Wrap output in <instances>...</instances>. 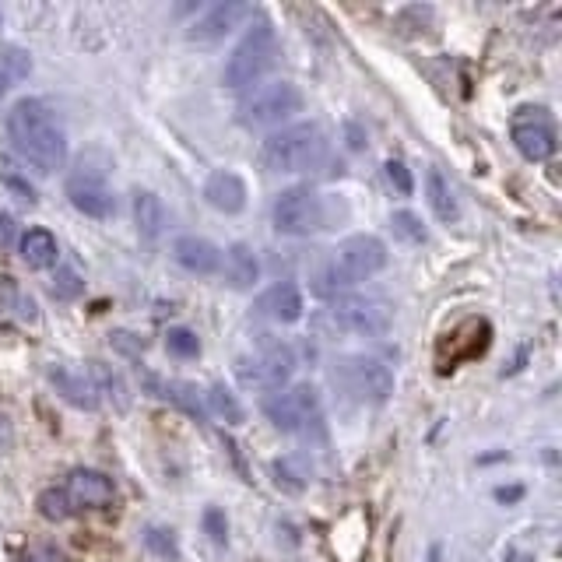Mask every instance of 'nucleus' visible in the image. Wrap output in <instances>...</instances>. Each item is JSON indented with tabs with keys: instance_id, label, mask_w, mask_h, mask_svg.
Listing matches in <instances>:
<instances>
[{
	"instance_id": "473e14b6",
	"label": "nucleus",
	"mask_w": 562,
	"mask_h": 562,
	"mask_svg": "<svg viewBox=\"0 0 562 562\" xmlns=\"http://www.w3.org/2000/svg\"><path fill=\"white\" fill-rule=\"evenodd\" d=\"M383 173H387V183H390V187H394L401 197H411V194H415V180H411V169L404 166L401 159H387Z\"/></svg>"
},
{
	"instance_id": "a878e982",
	"label": "nucleus",
	"mask_w": 562,
	"mask_h": 562,
	"mask_svg": "<svg viewBox=\"0 0 562 562\" xmlns=\"http://www.w3.org/2000/svg\"><path fill=\"white\" fill-rule=\"evenodd\" d=\"M204 411L225 418L229 426H239V422H243V408H239L236 394H232L229 387H222V383H215V387L204 394Z\"/></svg>"
},
{
	"instance_id": "7ed1b4c3",
	"label": "nucleus",
	"mask_w": 562,
	"mask_h": 562,
	"mask_svg": "<svg viewBox=\"0 0 562 562\" xmlns=\"http://www.w3.org/2000/svg\"><path fill=\"white\" fill-rule=\"evenodd\" d=\"M327 152V137L324 127L313 120L289 123V127L274 130L260 141L257 162L267 173H303L313 169Z\"/></svg>"
},
{
	"instance_id": "e433bc0d",
	"label": "nucleus",
	"mask_w": 562,
	"mask_h": 562,
	"mask_svg": "<svg viewBox=\"0 0 562 562\" xmlns=\"http://www.w3.org/2000/svg\"><path fill=\"white\" fill-rule=\"evenodd\" d=\"M8 88H11V85H8V81H4V74H0V99L8 95Z\"/></svg>"
},
{
	"instance_id": "f03ea898",
	"label": "nucleus",
	"mask_w": 562,
	"mask_h": 562,
	"mask_svg": "<svg viewBox=\"0 0 562 562\" xmlns=\"http://www.w3.org/2000/svg\"><path fill=\"white\" fill-rule=\"evenodd\" d=\"M383 267H387V246H383V239L369 236V232H359V236H348L345 243L327 257V264L313 274V292L334 299L345 289H352V285H359V281L373 278Z\"/></svg>"
},
{
	"instance_id": "2f4dec72",
	"label": "nucleus",
	"mask_w": 562,
	"mask_h": 562,
	"mask_svg": "<svg viewBox=\"0 0 562 562\" xmlns=\"http://www.w3.org/2000/svg\"><path fill=\"white\" fill-rule=\"evenodd\" d=\"M50 292L57 299H78L81 292H85V281L78 278V271H71V267H60L57 278H53Z\"/></svg>"
},
{
	"instance_id": "6ab92c4d",
	"label": "nucleus",
	"mask_w": 562,
	"mask_h": 562,
	"mask_svg": "<svg viewBox=\"0 0 562 562\" xmlns=\"http://www.w3.org/2000/svg\"><path fill=\"white\" fill-rule=\"evenodd\" d=\"M218 271L225 274V281H229L232 289H253L260 281V260H257V250H253L250 243H232L229 250L222 253V267Z\"/></svg>"
},
{
	"instance_id": "aec40b11",
	"label": "nucleus",
	"mask_w": 562,
	"mask_h": 562,
	"mask_svg": "<svg viewBox=\"0 0 562 562\" xmlns=\"http://www.w3.org/2000/svg\"><path fill=\"white\" fill-rule=\"evenodd\" d=\"M145 383L152 387L155 397H162V401L176 404L180 411H187V415H194L197 422H204L208 418V411H204V401L197 394L201 390L194 387V383H183V380H159V376H145Z\"/></svg>"
},
{
	"instance_id": "2eb2a0df",
	"label": "nucleus",
	"mask_w": 562,
	"mask_h": 562,
	"mask_svg": "<svg viewBox=\"0 0 562 562\" xmlns=\"http://www.w3.org/2000/svg\"><path fill=\"white\" fill-rule=\"evenodd\" d=\"M46 376H50L53 390H57L67 404H74V408H81V411L99 408V394H95L85 369H74V366H67V362H53V366L46 369Z\"/></svg>"
},
{
	"instance_id": "c756f323",
	"label": "nucleus",
	"mask_w": 562,
	"mask_h": 562,
	"mask_svg": "<svg viewBox=\"0 0 562 562\" xmlns=\"http://www.w3.org/2000/svg\"><path fill=\"white\" fill-rule=\"evenodd\" d=\"M390 225H394V236H401L404 243H426V225L415 211H394Z\"/></svg>"
},
{
	"instance_id": "9b49d317",
	"label": "nucleus",
	"mask_w": 562,
	"mask_h": 562,
	"mask_svg": "<svg viewBox=\"0 0 562 562\" xmlns=\"http://www.w3.org/2000/svg\"><path fill=\"white\" fill-rule=\"evenodd\" d=\"M67 201L88 218H113L116 215V194L106 183V169H95L88 159L78 162L67 176Z\"/></svg>"
},
{
	"instance_id": "ddd939ff",
	"label": "nucleus",
	"mask_w": 562,
	"mask_h": 562,
	"mask_svg": "<svg viewBox=\"0 0 562 562\" xmlns=\"http://www.w3.org/2000/svg\"><path fill=\"white\" fill-rule=\"evenodd\" d=\"M253 15L250 4H239V0H225V4H215V8H208L201 18H197L194 25H190V43H201V46H211L218 43V39H225L232 29H239V25L246 22V18Z\"/></svg>"
},
{
	"instance_id": "bb28decb",
	"label": "nucleus",
	"mask_w": 562,
	"mask_h": 562,
	"mask_svg": "<svg viewBox=\"0 0 562 562\" xmlns=\"http://www.w3.org/2000/svg\"><path fill=\"white\" fill-rule=\"evenodd\" d=\"M39 513H43L46 520H53V524H60V520H71L78 510H74V503L67 499L64 485H53V489L39 492Z\"/></svg>"
},
{
	"instance_id": "6e6552de",
	"label": "nucleus",
	"mask_w": 562,
	"mask_h": 562,
	"mask_svg": "<svg viewBox=\"0 0 562 562\" xmlns=\"http://www.w3.org/2000/svg\"><path fill=\"white\" fill-rule=\"evenodd\" d=\"M334 387L359 404H383L394 394V373L373 355H341L334 359Z\"/></svg>"
},
{
	"instance_id": "39448f33",
	"label": "nucleus",
	"mask_w": 562,
	"mask_h": 562,
	"mask_svg": "<svg viewBox=\"0 0 562 562\" xmlns=\"http://www.w3.org/2000/svg\"><path fill=\"white\" fill-rule=\"evenodd\" d=\"M274 60H278V32H274V25L267 18H257L246 29V36L239 39L232 57L225 60L222 78L229 88H253Z\"/></svg>"
},
{
	"instance_id": "a211bd4d",
	"label": "nucleus",
	"mask_w": 562,
	"mask_h": 562,
	"mask_svg": "<svg viewBox=\"0 0 562 562\" xmlns=\"http://www.w3.org/2000/svg\"><path fill=\"white\" fill-rule=\"evenodd\" d=\"M173 260L190 274H215L222 267V250L204 236H180L173 243Z\"/></svg>"
},
{
	"instance_id": "9d476101",
	"label": "nucleus",
	"mask_w": 562,
	"mask_h": 562,
	"mask_svg": "<svg viewBox=\"0 0 562 562\" xmlns=\"http://www.w3.org/2000/svg\"><path fill=\"white\" fill-rule=\"evenodd\" d=\"M271 218L281 236H313V232H320L327 225V204L317 190L292 187L285 194H278Z\"/></svg>"
},
{
	"instance_id": "7c9ffc66",
	"label": "nucleus",
	"mask_w": 562,
	"mask_h": 562,
	"mask_svg": "<svg viewBox=\"0 0 562 562\" xmlns=\"http://www.w3.org/2000/svg\"><path fill=\"white\" fill-rule=\"evenodd\" d=\"M145 545L152 548L159 559H180V545H176L173 531H166V527H148Z\"/></svg>"
},
{
	"instance_id": "393cba45",
	"label": "nucleus",
	"mask_w": 562,
	"mask_h": 562,
	"mask_svg": "<svg viewBox=\"0 0 562 562\" xmlns=\"http://www.w3.org/2000/svg\"><path fill=\"white\" fill-rule=\"evenodd\" d=\"M271 471H274V482H278L281 489H289V492H303L306 485H310V464L296 454L274 461Z\"/></svg>"
},
{
	"instance_id": "1a4fd4ad",
	"label": "nucleus",
	"mask_w": 562,
	"mask_h": 562,
	"mask_svg": "<svg viewBox=\"0 0 562 562\" xmlns=\"http://www.w3.org/2000/svg\"><path fill=\"white\" fill-rule=\"evenodd\" d=\"M296 373V352L285 341H260L250 355L236 359V380L246 390H281Z\"/></svg>"
},
{
	"instance_id": "5701e85b",
	"label": "nucleus",
	"mask_w": 562,
	"mask_h": 562,
	"mask_svg": "<svg viewBox=\"0 0 562 562\" xmlns=\"http://www.w3.org/2000/svg\"><path fill=\"white\" fill-rule=\"evenodd\" d=\"M18 250H22V260L32 271H46V267H53L60 257L57 236H53L50 229H29L22 236V243H18Z\"/></svg>"
},
{
	"instance_id": "c9c22d12",
	"label": "nucleus",
	"mask_w": 562,
	"mask_h": 562,
	"mask_svg": "<svg viewBox=\"0 0 562 562\" xmlns=\"http://www.w3.org/2000/svg\"><path fill=\"white\" fill-rule=\"evenodd\" d=\"M15 236H18L15 218H11L8 211H0V246H11L15 243Z\"/></svg>"
},
{
	"instance_id": "72a5a7b5",
	"label": "nucleus",
	"mask_w": 562,
	"mask_h": 562,
	"mask_svg": "<svg viewBox=\"0 0 562 562\" xmlns=\"http://www.w3.org/2000/svg\"><path fill=\"white\" fill-rule=\"evenodd\" d=\"M204 524V534H208L215 545H225L229 541V520H225V510H218V506H208L201 517Z\"/></svg>"
},
{
	"instance_id": "4468645a",
	"label": "nucleus",
	"mask_w": 562,
	"mask_h": 562,
	"mask_svg": "<svg viewBox=\"0 0 562 562\" xmlns=\"http://www.w3.org/2000/svg\"><path fill=\"white\" fill-rule=\"evenodd\" d=\"M64 492H67V499L74 503V510H81V506H85V510H102V506L113 503L116 485H113V478L102 475V471L78 468V471L67 475Z\"/></svg>"
},
{
	"instance_id": "f257e3e1",
	"label": "nucleus",
	"mask_w": 562,
	"mask_h": 562,
	"mask_svg": "<svg viewBox=\"0 0 562 562\" xmlns=\"http://www.w3.org/2000/svg\"><path fill=\"white\" fill-rule=\"evenodd\" d=\"M8 141L25 166L36 173H57L67 162V134L60 127L57 113L43 99H18L4 116Z\"/></svg>"
},
{
	"instance_id": "c85d7f7f",
	"label": "nucleus",
	"mask_w": 562,
	"mask_h": 562,
	"mask_svg": "<svg viewBox=\"0 0 562 562\" xmlns=\"http://www.w3.org/2000/svg\"><path fill=\"white\" fill-rule=\"evenodd\" d=\"M166 348L176 359H197V355H201V338H197L190 327H173V331L166 334Z\"/></svg>"
},
{
	"instance_id": "4be33fe9",
	"label": "nucleus",
	"mask_w": 562,
	"mask_h": 562,
	"mask_svg": "<svg viewBox=\"0 0 562 562\" xmlns=\"http://www.w3.org/2000/svg\"><path fill=\"white\" fill-rule=\"evenodd\" d=\"M166 204H162L159 194H152V190H137L134 194V225L137 232L145 239H159L162 232H166Z\"/></svg>"
},
{
	"instance_id": "f3484780",
	"label": "nucleus",
	"mask_w": 562,
	"mask_h": 562,
	"mask_svg": "<svg viewBox=\"0 0 562 562\" xmlns=\"http://www.w3.org/2000/svg\"><path fill=\"white\" fill-rule=\"evenodd\" d=\"M204 201L222 215H239L246 208V183L232 169H215L204 183Z\"/></svg>"
},
{
	"instance_id": "f8f14e48",
	"label": "nucleus",
	"mask_w": 562,
	"mask_h": 562,
	"mask_svg": "<svg viewBox=\"0 0 562 562\" xmlns=\"http://www.w3.org/2000/svg\"><path fill=\"white\" fill-rule=\"evenodd\" d=\"M513 145H517V152L524 155L527 162H545L555 155V127H552V116L545 113V109H517V116H513Z\"/></svg>"
},
{
	"instance_id": "0eeeda50",
	"label": "nucleus",
	"mask_w": 562,
	"mask_h": 562,
	"mask_svg": "<svg viewBox=\"0 0 562 562\" xmlns=\"http://www.w3.org/2000/svg\"><path fill=\"white\" fill-rule=\"evenodd\" d=\"M260 411H264L267 422L278 433H310L313 426H320V418H324V404H320L317 387H310V383L274 390V394H267L260 401Z\"/></svg>"
},
{
	"instance_id": "b1692460",
	"label": "nucleus",
	"mask_w": 562,
	"mask_h": 562,
	"mask_svg": "<svg viewBox=\"0 0 562 562\" xmlns=\"http://www.w3.org/2000/svg\"><path fill=\"white\" fill-rule=\"evenodd\" d=\"M85 373H88V380H92V387H95V394H99V401H102V397H109L116 408H127V404H130L127 383L120 380V373H116L113 366H106V362L92 359L85 366Z\"/></svg>"
},
{
	"instance_id": "f704fd0d",
	"label": "nucleus",
	"mask_w": 562,
	"mask_h": 562,
	"mask_svg": "<svg viewBox=\"0 0 562 562\" xmlns=\"http://www.w3.org/2000/svg\"><path fill=\"white\" fill-rule=\"evenodd\" d=\"M0 180L8 183V187L15 190V194H22V201H29V204L36 201V190H32V183L25 180V176L18 173L15 166H8V162H0Z\"/></svg>"
},
{
	"instance_id": "dca6fc26",
	"label": "nucleus",
	"mask_w": 562,
	"mask_h": 562,
	"mask_svg": "<svg viewBox=\"0 0 562 562\" xmlns=\"http://www.w3.org/2000/svg\"><path fill=\"white\" fill-rule=\"evenodd\" d=\"M303 310V292L292 281H278V285H271L257 296V313L274 320V324H296V320H303Z\"/></svg>"
},
{
	"instance_id": "412c9836",
	"label": "nucleus",
	"mask_w": 562,
	"mask_h": 562,
	"mask_svg": "<svg viewBox=\"0 0 562 562\" xmlns=\"http://www.w3.org/2000/svg\"><path fill=\"white\" fill-rule=\"evenodd\" d=\"M426 194H429V208L440 222H457L461 218V201H457V190L450 183V176L440 166H429L426 173Z\"/></svg>"
},
{
	"instance_id": "20e7f679",
	"label": "nucleus",
	"mask_w": 562,
	"mask_h": 562,
	"mask_svg": "<svg viewBox=\"0 0 562 562\" xmlns=\"http://www.w3.org/2000/svg\"><path fill=\"white\" fill-rule=\"evenodd\" d=\"M390 306L376 296H334L324 310L313 317V324L324 334L338 338V334H348V338H380V334L390 331Z\"/></svg>"
},
{
	"instance_id": "cd10ccee",
	"label": "nucleus",
	"mask_w": 562,
	"mask_h": 562,
	"mask_svg": "<svg viewBox=\"0 0 562 562\" xmlns=\"http://www.w3.org/2000/svg\"><path fill=\"white\" fill-rule=\"evenodd\" d=\"M29 71H32V57L22 50V46H4V50H0V74H4L8 85L11 81L29 78Z\"/></svg>"
},
{
	"instance_id": "423d86ee",
	"label": "nucleus",
	"mask_w": 562,
	"mask_h": 562,
	"mask_svg": "<svg viewBox=\"0 0 562 562\" xmlns=\"http://www.w3.org/2000/svg\"><path fill=\"white\" fill-rule=\"evenodd\" d=\"M306 99L299 92V85L292 81H267V85H257L239 99V123L250 130L260 127H281L289 123L296 113H303Z\"/></svg>"
}]
</instances>
